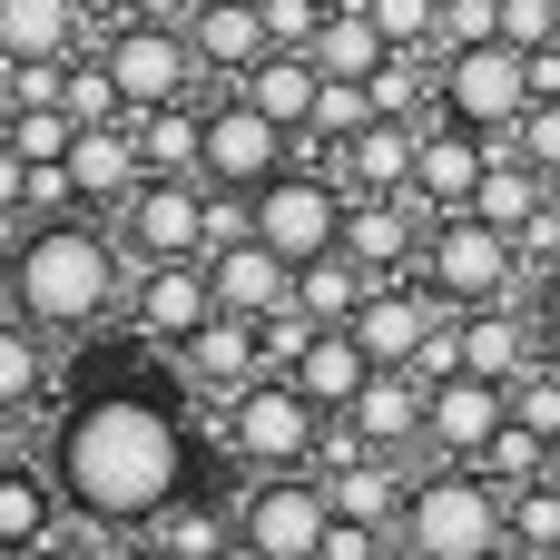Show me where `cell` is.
<instances>
[{
  "label": "cell",
  "mask_w": 560,
  "mask_h": 560,
  "mask_svg": "<svg viewBox=\"0 0 560 560\" xmlns=\"http://www.w3.org/2000/svg\"><path fill=\"white\" fill-rule=\"evenodd\" d=\"M148 354L158 345L128 335V354L98 364L59 404V423H49V482H59L69 522L118 532V541L158 532L197 482H217L207 453H197V433H187V394L177 384H148Z\"/></svg>",
  "instance_id": "6da1fadb"
},
{
  "label": "cell",
  "mask_w": 560,
  "mask_h": 560,
  "mask_svg": "<svg viewBox=\"0 0 560 560\" xmlns=\"http://www.w3.org/2000/svg\"><path fill=\"white\" fill-rule=\"evenodd\" d=\"M128 285H138V266L108 217H39L10 236V266H0V305L39 335H69V345L89 325L128 315Z\"/></svg>",
  "instance_id": "7a4b0ae2"
},
{
  "label": "cell",
  "mask_w": 560,
  "mask_h": 560,
  "mask_svg": "<svg viewBox=\"0 0 560 560\" xmlns=\"http://www.w3.org/2000/svg\"><path fill=\"white\" fill-rule=\"evenodd\" d=\"M404 560H512V492L472 463H423L404 502Z\"/></svg>",
  "instance_id": "3957f363"
},
{
  "label": "cell",
  "mask_w": 560,
  "mask_h": 560,
  "mask_svg": "<svg viewBox=\"0 0 560 560\" xmlns=\"http://www.w3.org/2000/svg\"><path fill=\"white\" fill-rule=\"evenodd\" d=\"M217 453H226L236 472H325L335 413H315L285 374H256L236 404H217Z\"/></svg>",
  "instance_id": "277c9868"
},
{
  "label": "cell",
  "mask_w": 560,
  "mask_h": 560,
  "mask_svg": "<svg viewBox=\"0 0 560 560\" xmlns=\"http://www.w3.org/2000/svg\"><path fill=\"white\" fill-rule=\"evenodd\" d=\"M413 276L443 295V315H472V305H522L532 256H522V236H502L492 217H433Z\"/></svg>",
  "instance_id": "5b68a950"
},
{
  "label": "cell",
  "mask_w": 560,
  "mask_h": 560,
  "mask_svg": "<svg viewBox=\"0 0 560 560\" xmlns=\"http://www.w3.org/2000/svg\"><path fill=\"white\" fill-rule=\"evenodd\" d=\"M256 236L285 256V266H315V256H345V217H354V187L325 167V158H295L285 177H266L246 197Z\"/></svg>",
  "instance_id": "8992f818"
},
{
  "label": "cell",
  "mask_w": 560,
  "mask_h": 560,
  "mask_svg": "<svg viewBox=\"0 0 560 560\" xmlns=\"http://www.w3.org/2000/svg\"><path fill=\"white\" fill-rule=\"evenodd\" d=\"M98 59H108L128 118H148V108H187V98H217V79H207V59H197L187 30H158V20H118V10H108Z\"/></svg>",
  "instance_id": "52a82bcc"
},
{
  "label": "cell",
  "mask_w": 560,
  "mask_h": 560,
  "mask_svg": "<svg viewBox=\"0 0 560 560\" xmlns=\"http://www.w3.org/2000/svg\"><path fill=\"white\" fill-rule=\"evenodd\" d=\"M108 226H118V246H128L138 276L148 266H207V246H217V187L207 177H148Z\"/></svg>",
  "instance_id": "ba28073f"
},
{
  "label": "cell",
  "mask_w": 560,
  "mask_h": 560,
  "mask_svg": "<svg viewBox=\"0 0 560 560\" xmlns=\"http://www.w3.org/2000/svg\"><path fill=\"white\" fill-rule=\"evenodd\" d=\"M236 541H256L266 560H325V541H335L325 472H246L236 482Z\"/></svg>",
  "instance_id": "9c48e42d"
},
{
  "label": "cell",
  "mask_w": 560,
  "mask_h": 560,
  "mask_svg": "<svg viewBox=\"0 0 560 560\" xmlns=\"http://www.w3.org/2000/svg\"><path fill=\"white\" fill-rule=\"evenodd\" d=\"M532 108H541V89H532V49H512V39H482V49H443V118H453V128L512 138Z\"/></svg>",
  "instance_id": "30bf717a"
},
{
  "label": "cell",
  "mask_w": 560,
  "mask_h": 560,
  "mask_svg": "<svg viewBox=\"0 0 560 560\" xmlns=\"http://www.w3.org/2000/svg\"><path fill=\"white\" fill-rule=\"evenodd\" d=\"M295 158H305V148H295L256 98H236V89H217V98H207V158H197V177H207V187L256 197V187H266V177H285Z\"/></svg>",
  "instance_id": "8fae6325"
},
{
  "label": "cell",
  "mask_w": 560,
  "mask_h": 560,
  "mask_svg": "<svg viewBox=\"0 0 560 560\" xmlns=\"http://www.w3.org/2000/svg\"><path fill=\"white\" fill-rule=\"evenodd\" d=\"M492 158H502V138H482V128H453V118H423L413 207H423V217H472V197H482Z\"/></svg>",
  "instance_id": "7c38bea8"
},
{
  "label": "cell",
  "mask_w": 560,
  "mask_h": 560,
  "mask_svg": "<svg viewBox=\"0 0 560 560\" xmlns=\"http://www.w3.org/2000/svg\"><path fill=\"white\" fill-rule=\"evenodd\" d=\"M226 305H217V276L207 266H148L138 285H128V335L138 345H158V354H177L187 335H207Z\"/></svg>",
  "instance_id": "4fadbf2b"
},
{
  "label": "cell",
  "mask_w": 560,
  "mask_h": 560,
  "mask_svg": "<svg viewBox=\"0 0 560 560\" xmlns=\"http://www.w3.org/2000/svg\"><path fill=\"white\" fill-rule=\"evenodd\" d=\"M512 423V384L482 374H443L433 384V423H423V463H482Z\"/></svg>",
  "instance_id": "5bb4252c"
},
{
  "label": "cell",
  "mask_w": 560,
  "mask_h": 560,
  "mask_svg": "<svg viewBox=\"0 0 560 560\" xmlns=\"http://www.w3.org/2000/svg\"><path fill=\"white\" fill-rule=\"evenodd\" d=\"M325 492H335V522H364V532H394V541H404L413 472H404L394 453H364V443H345V423H335V453H325Z\"/></svg>",
  "instance_id": "9a60e30c"
},
{
  "label": "cell",
  "mask_w": 560,
  "mask_h": 560,
  "mask_svg": "<svg viewBox=\"0 0 560 560\" xmlns=\"http://www.w3.org/2000/svg\"><path fill=\"white\" fill-rule=\"evenodd\" d=\"M423 423H433V384L413 374V364H384L364 394H354V413H345V443H364V453H423Z\"/></svg>",
  "instance_id": "2e32d148"
},
{
  "label": "cell",
  "mask_w": 560,
  "mask_h": 560,
  "mask_svg": "<svg viewBox=\"0 0 560 560\" xmlns=\"http://www.w3.org/2000/svg\"><path fill=\"white\" fill-rule=\"evenodd\" d=\"M108 30L98 0H0V59L30 69V59H89Z\"/></svg>",
  "instance_id": "e0dca14e"
},
{
  "label": "cell",
  "mask_w": 560,
  "mask_h": 560,
  "mask_svg": "<svg viewBox=\"0 0 560 560\" xmlns=\"http://www.w3.org/2000/svg\"><path fill=\"white\" fill-rule=\"evenodd\" d=\"M423 236H433V217H423L413 197H354V217H345V256H354L374 285L413 276V266H423Z\"/></svg>",
  "instance_id": "ac0fdd59"
},
{
  "label": "cell",
  "mask_w": 560,
  "mask_h": 560,
  "mask_svg": "<svg viewBox=\"0 0 560 560\" xmlns=\"http://www.w3.org/2000/svg\"><path fill=\"white\" fill-rule=\"evenodd\" d=\"M541 364H551V335H541L532 305H472V315H463V374L522 384V374H541Z\"/></svg>",
  "instance_id": "d6986e66"
},
{
  "label": "cell",
  "mask_w": 560,
  "mask_h": 560,
  "mask_svg": "<svg viewBox=\"0 0 560 560\" xmlns=\"http://www.w3.org/2000/svg\"><path fill=\"white\" fill-rule=\"evenodd\" d=\"M69 177H79V207H89V217H118V207L148 187V148H138V128H128V118H108V128H79V148H69Z\"/></svg>",
  "instance_id": "ffe728a7"
},
{
  "label": "cell",
  "mask_w": 560,
  "mask_h": 560,
  "mask_svg": "<svg viewBox=\"0 0 560 560\" xmlns=\"http://www.w3.org/2000/svg\"><path fill=\"white\" fill-rule=\"evenodd\" d=\"M433 325H443V295H433L423 276L374 285V295H364V315H354V335H364V354H374V364H413V354L433 345Z\"/></svg>",
  "instance_id": "44dd1931"
},
{
  "label": "cell",
  "mask_w": 560,
  "mask_h": 560,
  "mask_svg": "<svg viewBox=\"0 0 560 560\" xmlns=\"http://www.w3.org/2000/svg\"><path fill=\"white\" fill-rule=\"evenodd\" d=\"M374 374H384V364L364 354V335H354V325H315V345H305V354L285 364V384H295V394H305L315 413H335V423L354 413V394H364Z\"/></svg>",
  "instance_id": "7402d4cb"
},
{
  "label": "cell",
  "mask_w": 560,
  "mask_h": 560,
  "mask_svg": "<svg viewBox=\"0 0 560 560\" xmlns=\"http://www.w3.org/2000/svg\"><path fill=\"white\" fill-rule=\"evenodd\" d=\"M413 158H423V118H374L364 138H345L325 167L354 197H413Z\"/></svg>",
  "instance_id": "603a6c76"
},
{
  "label": "cell",
  "mask_w": 560,
  "mask_h": 560,
  "mask_svg": "<svg viewBox=\"0 0 560 560\" xmlns=\"http://www.w3.org/2000/svg\"><path fill=\"white\" fill-rule=\"evenodd\" d=\"M207 276H217V305H226V315H246V325H266V315H285V305H295V266H285L266 236L217 246V256H207Z\"/></svg>",
  "instance_id": "cb8c5ba5"
},
{
  "label": "cell",
  "mask_w": 560,
  "mask_h": 560,
  "mask_svg": "<svg viewBox=\"0 0 560 560\" xmlns=\"http://www.w3.org/2000/svg\"><path fill=\"white\" fill-rule=\"evenodd\" d=\"M256 374H266V335H256L246 315H217L207 335L177 345V384H197V394H217V404H236Z\"/></svg>",
  "instance_id": "d4e9b609"
},
{
  "label": "cell",
  "mask_w": 560,
  "mask_h": 560,
  "mask_svg": "<svg viewBox=\"0 0 560 560\" xmlns=\"http://www.w3.org/2000/svg\"><path fill=\"white\" fill-rule=\"evenodd\" d=\"M236 98H256V108L305 148V128H315V108H325V69H315V49H266V59L236 79Z\"/></svg>",
  "instance_id": "484cf974"
},
{
  "label": "cell",
  "mask_w": 560,
  "mask_h": 560,
  "mask_svg": "<svg viewBox=\"0 0 560 560\" xmlns=\"http://www.w3.org/2000/svg\"><path fill=\"white\" fill-rule=\"evenodd\" d=\"M187 39H197V59H207V79L217 89H236L266 49H276V30H266V0H207L197 20H187Z\"/></svg>",
  "instance_id": "4316f807"
},
{
  "label": "cell",
  "mask_w": 560,
  "mask_h": 560,
  "mask_svg": "<svg viewBox=\"0 0 560 560\" xmlns=\"http://www.w3.org/2000/svg\"><path fill=\"white\" fill-rule=\"evenodd\" d=\"M472 217H492L502 236H532L541 217H551V177L502 138V158H492V177H482V197H472Z\"/></svg>",
  "instance_id": "83f0119b"
},
{
  "label": "cell",
  "mask_w": 560,
  "mask_h": 560,
  "mask_svg": "<svg viewBox=\"0 0 560 560\" xmlns=\"http://www.w3.org/2000/svg\"><path fill=\"white\" fill-rule=\"evenodd\" d=\"M59 482H49V463H10L0 472V541L10 551H49L59 541Z\"/></svg>",
  "instance_id": "f1b7e54d"
},
{
  "label": "cell",
  "mask_w": 560,
  "mask_h": 560,
  "mask_svg": "<svg viewBox=\"0 0 560 560\" xmlns=\"http://www.w3.org/2000/svg\"><path fill=\"white\" fill-rule=\"evenodd\" d=\"M49 345H59V335H39V325H20V315L0 305V413H30V404H49V384H59Z\"/></svg>",
  "instance_id": "f546056e"
},
{
  "label": "cell",
  "mask_w": 560,
  "mask_h": 560,
  "mask_svg": "<svg viewBox=\"0 0 560 560\" xmlns=\"http://www.w3.org/2000/svg\"><path fill=\"white\" fill-rule=\"evenodd\" d=\"M138 541H167L177 560H217L226 541H236V502H226V482H197L158 532H138Z\"/></svg>",
  "instance_id": "4dcf8cb0"
},
{
  "label": "cell",
  "mask_w": 560,
  "mask_h": 560,
  "mask_svg": "<svg viewBox=\"0 0 560 560\" xmlns=\"http://www.w3.org/2000/svg\"><path fill=\"white\" fill-rule=\"evenodd\" d=\"M128 128H138V148H148V177H197V158H207V98L148 108V118H128Z\"/></svg>",
  "instance_id": "1f68e13d"
},
{
  "label": "cell",
  "mask_w": 560,
  "mask_h": 560,
  "mask_svg": "<svg viewBox=\"0 0 560 560\" xmlns=\"http://www.w3.org/2000/svg\"><path fill=\"white\" fill-rule=\"evenodd\" d=\"M394 59V39L374 30V10H325V30H315V69L325 79H374Z\"/></svg>",
  "instance_id": "d6a6232c"
},
{
  "label": "cell",
  "mask_w": 560,
  "mask_h": 560,
  "mask_svg": "<svg viewBox=\"0 0 560 560\" xmlns=\"http://www.w3.org/2000/svg\"><path fill=\"white\" fill-rule=\"evenodd\" d=\"M364 295H374V276H364L354 256H315V266H295V305H305L315 325H354Z\"/></svg>",
  "instance_id": "836d02e7"
},
{
  "label": "cell",
  "mask_w": 560,
  "mask_h": 560,
  "mask_svg": "<svg viewBox=\"0 0 560 560\" xmlns=\"http://www.w3.org/2000/svg\"><path fill=\"white\" fill-rule=\"evenodd\" d=\"M472 472H492V482H502V492H532V482H541V472H551V433H532V423H522V413H512V423H502V443H492V453H482V463H472Z\"/></svg>",
  "instance_id": "e575fe53"
},
{
  "label": "cell",
  "mask_w": 560,
  "mask_h": 560,
  "mask_svg": "<svg viewBox=\"0 0 560 560\" xmlns=\"http://www.w3.org/2000/svg\"><path fill=\"white\" fill-rule=\"evenodd\" d=\"M512 551L522 560H560V482L512 492Z\"/></svg>",
  "instance_id": "d590c367"
},
{
  "label": "cell",
  "mask_w": 560,
  "mask_h": 560,
  "mask_svg": "<svg viewBox=\"0 0 560 560\" xmlns=\"http://www.w3.org/2000/svg\"><path fill=\"white\" fill-rule=\"evenodd\" d=\"M364 10H374V30H384L394 49L443 59V0H364Z\"/></svg>",
  "instance_id": "8d00e7d4"
},
{
  "label": "cell",
  "mask_w": 560,
  "mask_h": 560,
  "mask_svg": "<svg viewBox=\"0 0 560 560\" xmlns=\"http://www.w3.org/2000/svg\"><path fill=\"white\" fill-rule=\"evenodd\" d=\"M10 148H20L30 167H49V158L79 148V118H69V108H20V118H10Z\"/></svg>",
  "instance_id": "74e56055"
},
{
  "label": "cell",
  "mask_w": 560,
  "mask_h": 560,
  "mask_svg": "<svg viewBox=\"0 0 560 560\" xmlns=\"http://www.w3.org/2000/svg\"><path fill=\"white\" fill-rule=\"evenodd\" d=\"M502 39H512V49H532V59L560 49V0H502Z\"/></svg>",
  "instance_id": "f35d334b"
},
{
  "label": "cell",
  "mask_w": 560,
  "mask_h": 560,
  "mask_svg": "<svg viewBox=\"0 0 560 560\" xmlns=\"http://www.w3.org/2000/svg\"><path fill=\"white\" fill-rule=\"evenodd\" d=\"M502 39V0H443V49H482Z\"/></svg>",
  "instance_id": "ab89813d"
},
{
  "label": "cell",
  "mask_w": 560,
  "mask_h": 560,
  "mask_svg": "<svg viewBox=\"0 0 560 560\" xmlns=\"http://www.w3.org/2000/svg\"><path fill=\"white\" fill-rule=\"evenodd\" d=\"M512 148H522V158H532L541 177H560V98H541V108H532V118L512 128Z\"/></svg>",
  "instance_id": "60d3db41"
},
{
  "label": "cell",
  "mask_w": 560,
  "mask_h": 560,
  "mask_svg": "<svg viewBox=\"0 0 560 560\" xmlns=\"http://www.w3.org/2000/svg\"><path fill=\"white\" fill-rule=\"evenodd\" d=\"M266 30H276V49H315L325 0H266Z\"/></svg>",
  "instance_id": "b9f144b4"
},
{
  "label": "cell",
  "mask_w": 560,
  "mask_h": 560,
  "mask_svg": "<svg viewBox=\"0 0 560 560\" xmlns=\"http://www.w3.org/2000/svg\"><path fill=\"white\" fill-rule=\"evenodd\" d=\"M404 541L394 532H364V522H335V541H325V560H394Z\"/></svg>",
  "instance_id": "7bdbcfd3"
},
{
  "label": "cell",
  "mask_w": 560,
  "mask_h": 560,
  "mask_svg": "<svg viewBox=\"0 0 560 560\" xmlns=\"http://www.w3.org/2000/svg\"><path fill=\"white\" fill-rule=\"evenodd\" d=\"M20 217H30V158L0 138V226H20Z\"/></svg>",
  "instance_id": "ee69618b"
},
{
  "label": "cell",
  "mask_w": 560,
  "mask_h": 560,
  "mask_svg": "<svg viewBox=\"0 0 560 560\" xmlns=\"http://www.w3.org/2000/svg\"><path fill=\"white\" fill-rule=\"evenodd\" d=\"M207 0H118V20H158V30H187Z\"/></svg>",
  "instance_id": "f6af8a7d"
},
{
  "label": "cell",
  "mask_w": 560,
  "mask_h": 560,
  "mask_svg": "<svg viewBox=\"0 0 560 560\" xmlns=\"http://www.w3.org/2000/svg\"><path fill=\"white\" fill-rule=\"evenodd\" d=\"M532 315H541V335H551V354H560V266L532 285Z\"/></svg>",
  "instance_id": "bcb514c9"
},
{
  "label": "cell",
  "mask_w": 560,
  "mask_h": 560,
  "mask_svg": "<svg viewBox=\"0 0 560 560\" xmlns=\"http://www.w3.org/2000/svg\"><path fill=\"white\" fill-rule=\"evenodd\" d=\"M10 463H30V453H20V413H0V472H10Z\"/></svg>",
  "instance_id": "7dc6e473"
},
{
  "label": "cell",
  "mask_w": 560,
  "mask_h": 560,
  "mask_svg": "<svg viewBox=\"0 0 560 560\" xmlns=\"http://www.w3.org/2000/svg\"><path fill=\"white\" fill-rule=\"evenodd\" d=\"M10 118H20V79H10V59H0V138H10Z\"/></svg>",
  "instance_id": "c3c4849f"
},
{
  "label": "cell",
  "mask_w": 560,
  "mask_h": 560,
  "mask_svg": "<svg viewBox=\"0 0 560 560\" xmlns=\"http://www.w3.org/2000/svg\"><path fill=\"white\" fill-rule=\"evenodd\" d=\"M30 560H98V551H89V541H69V532H59V541H49V551H30Z\"/></svg>",
  "instance_id": "681fc988"
},
{
  "label": "cell",
  "mask_w": 560,
  "mask_h": 560,
  "mask_svg": "<svg viewBox=\"0 0 560 560\" xmlns=\"http://www.w3.org/2000/svg\"><path fill=\"white\" fill-rule=\"evenodd\" d=\"M118 560H177V551H167V541H128Z\"/></svg>",
  "instance_id": "f907efd6"
},
{
  "label": "cell",
  "mask_w": 560,
  "mask_h": 560,
  "mask_svg": "<svg viewBox=\"0 0 560 560\" xmlns=\"http://www.w3.org/2000/svg\"><path fill=\"white\" fill-rule=\"evenodd\" d=\"M217 560H266V551H256V541H226V551H217Z\"/></svg>",
  "instance_id": "816d5d0a"
},
{
  "label": "cell",
  "mask_w": 560,
  "mask_h": 560,
  "mask_svg": "<svg viewBox=\"0 0 560 560\" xmlns=\"http://www.w3.org/2000/svg\"><path fill=\"white\" fill-rule=\"evenodd\" d=\"M541 482H560V433H551V472H541Z\"/></svg>",
  "instance_id": "f5cc1de1"
},
{
  "label": "cell",
  "mask_w": 560,
  "mask_h": 560,
  "mask_svg": "<svg viewBox=\"0 0 560 560\" xmlns=\"http://www.w3.org/2000/svg\"><path fill=\"white\" fill-rule=\"evenodd\" d=\"M10 236H20V226H0V266H10Z\"/></svg>",
  "instance_id": "db71d44e"
},
{
  "label": "cell",
  "mask_w": 560,
  "mask_h": 560,
  "mask_svg": "<svg viewBox=\"0 0 560 560\" xmlns=\"http://www.w3.org/2000/svg\"><path fill=\"white\" fill-rule=\"evenodd\" d=\"M325 10H364V0H325Z\"/></svg>",
  "instance_id": "11a10c76"
},
{
  "label": "cell",
  "mask_w": 560,
  "mask_h": 560,
  "mask_svg": "<svg viewBox=\"0 0 560 560\" xmlns=\"http://www.w3.org/2000/svg\"><path fill=\"white\" fill-rule=\"evenodd\" d=\"M0 560H30V551H10V541H0Z\"/></svg>",
  "instance_id": "9f6ffc18"
},
{
  "label": "cell",
  "mask_w": 560,
  "mask_h": 560,
  "mask_svg": "<svg viewBox=\"0 0 560 560\" xmlns=\"http://www.w3.org/2000/svg\"><path fill=\"white\" fill-rule=\"evenodd\" d=\"M98 10H118V0H98Z\"/></svg>",
  "instance_id": "6f0895ef"
},
{
  "label": "cell",
  "mask_w": 560,
  "mask_h": 560,
  "mask_svg": "<svg viewBox=\"0 0 560 560\" xmlns=\"http://www.w3.org/2000/svg\"><path fill=\"white\" fill-rule=\"evenodd\" d=\"M512 560H522V551H512Z\"/></svg>",
  "instance_id": "680465c9"
}]
</instances>
